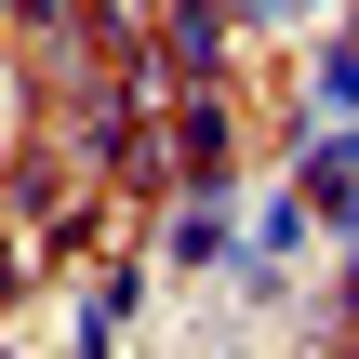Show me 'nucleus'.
I'll list each match as a JSON object with an SVG mask.
<instances>
[{
	"label": "nucleus",
	"instance_id": "nucleus-1",
	"mask_svg": "<svg viewBox=\"0 0 359 359\" xmlns=\"http://www.w3.org/2000/svg\"><path fill=\"white\" fill-rule=\"evenodd\" d=\"M13 13H40V27H67V13H80V0H13Z\"/></svg>",
	"mask_w": 359,
	"mask_h": 359
},
{
	"label": "nucleus",
	"instance_id": "nucleus-2",
	"mask_svg": "<svg viewBox=\"0 0 359 359\" xmlns=\"http://www.w3.org/2000/svg\"><path fill=\"white\" fill-rule=\"evenodd\" d=\"M0 133H13V80H0Z\"/></svg>",
	"mask_w": 359,
	"mask_h": 359
}]
</instances>
